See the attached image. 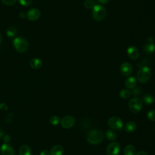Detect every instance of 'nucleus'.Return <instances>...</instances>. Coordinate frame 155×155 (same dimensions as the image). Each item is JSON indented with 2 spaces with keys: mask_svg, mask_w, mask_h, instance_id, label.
Segmentation results:
<instances>
[{
  "mask_svg": "<svg viewBox=\"0 0 155 155\" xmlns=\"http://www.w3.org/2000/svg\"><path fill=\"white\" fill-rule=\"evenodd\" d=\"M131 92L127 89H123L120 91L119 95L122 99H127L130 97Z\"/></svg>",
  "mask_w": 155,
  "mask_h": 155,
  "instance_id": "5701e85b",
  "label": "nucleus"
},
{
  "mask_svg": "<svg viewBox=\"0 0 155 155\" xmlns=\"http://www.w3.org/2000/svg\"><path fill=\"white\" fill-rule=\"evenodd\" d=\"M50 155H62L64 148L61 145H55L50 150Z\"/></svg>",
  "mask_w": 155,
  "mask_h": 155,
  "instance_id": "ddd939ff",
  "label": "nucleus"
},
{
  "mask_svg": "<svg viewBox=\"0 0 155 155\" xmlns=\"http://www.w3.org/2000/svg\"><path fill=\"white\" fill-rule=\"evenodd\" d=\"M3 134H4V132H3L1 128H0V139L3 136Z\"/></svg>",
  "mask_w": 155,
  "mask_h": 155,
  "instance_id": "e433bc0d",
  "label": "nucleus"
},
{
  "mask_svg": "<svg viewBox=\"0 0 155 155\" xmlns=\"http://www.w3.org/2000/svg\"><path fill=\"white\" fill-rule=\"evenodd\" d=\"M108 125L111 128L119 131H121L124 127L122 119L117 116L111 117L108 120Z\"/></svg>",
  "mask_w": 155,
  "mask_h": 155,
  "instance_id": "423d86ee",
  "label": "nucleus"
},
{
  "mask_svg": "<svg viewBox=\"0 0 155 155\" xmlns=\"http://www.w3.org/2000/svg\"><path fill=\"white\" fill-rule=\"evenodd\" d=\"M3 140L5 143H7L10 140V136L8 134H5L3 137Z\"/></svg>",
  "mask_w": 155,
  "mask_h": 155,
  "instance_id": "2f4dec72",
  "label": "nucleus"
},
{
  "mask_svg": "<svg viewBox=\"0 0 155 155\" xmlns=\"http://www.w3.org/2000/svg\"><path fill=\"white\" fill-rule=\"evenodd\" d=\"M136 124L133 121L128 122L124 126V129L126 132L131 133L135 131L136 129Z\"/></svg>",
  "mask_w": 155,
  "mask_h": 155,
  "instance_id": "2eb2a0df",
  "label": "nucleus"
},
{
  "mask_svg": "<svg viewBox=\"0 0 155 155\" xmlns=\"http://www.w3.org/2000/svg\"><path fill=\"white\" fill-rule=\"evenodd\" d=\"M128 107L132 113H137L142 108V102L138 97L132 98L128 102Z\"/></svg>",
  "mask_w": 155,
  "mask_h": 155,
  "instance_id": "39448f33",
  "label": "nucleus"
},
{
  "mask_svg": "<svg viewBox=\"0 0 155 155\" xmlns=\"http://www.w3.org/2000/svg\"><path fill=\"white\" fill-rule=\"evenodd\" d=\"M125 85L128 89H133L136 85V80L134 77H129L126 79Z\"/></svg>",
  "mask_w": 155,
  "mask_h": 155,
  "instance_id": "dca6fc26",
  "label": "nucleus"
},
{
  "mask_svg": "<svg viewBox=\"0 0 155 155\" xmlns=\"http://www.w3.org/2000/svg\"><path fill=\"white\" fill-rule=\"evenodd\" d=\"M136 155H148L147 153L143 151H139L138 153H136Z\"/></svg>",
  "mask_w": 155,
  "mask_h": 155,
  "instance_id": "72a5a7b5",
  "label": "nucleus"
},
{
  "mask_svg": "<svg viewBox=\"0 0 155 155\" xmlns=\"http://www.w3.org/2000/svg\"><path fill=\"white\" fill-rule=\"evenodd\" d=\"M30 66L35 69H38L41 67L42 65V61L39 58H33L30 61Z\"/></svg>",
  "mask_w": 155,
  "mask_h": 155,
  "instance_id": "4468645a",
  "label": "nucleus"
},
{
  "mask_svg": "<svg viewBox=\"0 0 155 155\" xmlns=\"http://www.w3.org/2000/svg\"><path fill=\"white\" fill-rule=\"evenodd\" d=\"M107 14L106 9L102 5H94L93 7L92 16L96 21H101L105 18Z\"/></svg>",
  "mask_w": 155,
  "mask_h": 155,
  "instance_id": "f03ea898",
  "label": "nucleus"
},
{
  "mask_svg": "<svg viewBox=\"0 0 155 155\" xmlns=\"http://www.w3.org/2000/svg\"><path fill=\"white\" fill-rule=\"evenodd\" d=\"M40 155H50V153L47 150H44L41 152Z\"/></svg>",
  "mask_w": 155,
  "mask_h": 155,
  "instance_id": "473e14b6",
  "label": "nucleus"
},
{
  "mask_svg": "<svg viewBox=\"0 0 155 155\" xmlns=\"http://www.w3.org/2000/svg\"><path fill=\"white\" fill-rule=\"evenodd\" d=\"M75 124V119L71 116H64L61 120V126L66 129L70 128L74 126Z\"/></svg>",
  "mask_w": 155,
  "mask_h": 155,
  "instance_id": "0eeeda50",
  "label": "nucleus"
},
{
  "mask_svg": "<svg viewBox=\"0 0 155 155\" xmlns=\"http://www.w3.org/2000/svg\"><path fill=\"white\" fill-rule=\"evenodd\" d=\"M19 16H21L22 18H23V17H24V16H25V15L24 14V13H22V12H21L20 14H19Z\"/></svg>",
  "mask_w": 155,
  "mask_h": 155,
  "instance_id": "4c0bfd02",
  "label": "nucleus"
},
{
  "mask_svg": "<svg viewBox=\"0 0 155 155\" xmlns=\"http://www.w3.org/2000/svg\"><path fill=\"white\" fill-rule=\"evenodd\" d=\"M16 31H17L16 28L13 26H11L7 29L6 31V34L9 38H12L16 35Z\"/></svg>",
  "mask_w": 155,
  "mask_h": 155,
  "instance_id": "4be33fe9",
  "label": "nucleus"
},
{
  "mask_svg": "<svg viewBox=\"0 0 155 155\" xmlns=\"http://www.w3.org/2000/svg\"><path fill=\"white\" fill-rule=\"evenodd\" d=\"M19 155H31V154L30 148L26 145H23L21 147L19 151Z\"/></svg>",
  "mask_w": 155,
  "mask_h": 155,
  "instance_id": "f3484780",
  "label": "nucleus"
},
{
  "mask_svg": "<svg viewBox=\"0 0 155 155\" xmlns=\"http://www.w3.org/2000/svg\"><path fill=\"white\" fill-rule=\"evenodd\" d=\"M60 122V119L58 116L54 115L50 117V122L53 125H57Z\"/></svg>",
  "mask_w": 155,
  "mask_h": 155,
  "instance_id": "b1692460",
  "label": "nucleus"
},
{
  "mask_svg": "<svg viewBox=\"0 0 155 155\" xmlns=\"http://www.w3.org/2000/svg\"><path fill=\"white\" fill-rule=\"evenodd\" d=\"M133 94L134 95H139L141 94L142 93V90L140 89V88L138 87V88H133Z\"/></svg>",
  "mask_w": 155,
  "mask_h": 155,
  "instance_id": "c756f323",
  "label": "nucleus"
},
{
  "mask_svg": "<svg viewBox=\"0 0 155 155\" xmlns=\"http://www.w3.org/2000/svg\"><path fill=\"white\" fill-rule=\"evenodd\" d=\"M2 2L5 5H13L14 4L16 0H1Z\"/></svg>",
  "mask_w": 155,
  "mask_h": 155,
  "instance_id": "bb28decb",
  "label": "nucleus"
},
{
  "mask_svg": "<svg viewBox=\"0 0 155 155\" xmlns=\"http://www.w3.org/2000/svg\"><path fill=\"white\" fill-rule=\"evenodd\" d=\"M18 1L21 5H24V6L29 5L31 2V0H18Z\"/></svg>",
  "mask_w": 155,
  "mask_h": 155,
  "instance_id": "c85d7f7f",
  "label": "nucleus"
},
{
  "mask_svg": "<svg viewBox=\"0 0 155 155\" xmlns=\"http://www.w3.org/2000/svg\"><path fill=\"white\" fill-rule=\"evenodd\" d=\"M104 138V133L98 130H93L90 131L87 136V142L91 145H96L102 142Z\"/></svg>",
  "mask_w": 155,
  "mask_h": 155,
  "instance_id": "f257e3e1",
  "label": "nucleus"
},
{
  "mask_svg": "<svg viewBox=\"0 0 155 155\" xmlns=\"http://www.w3.org/2000/svg\"><path fill=\"white\" fill-rule=\"evenodd\" d=\"M120 71L121 74L125 76L130 75L133 71L131 65L128 62H124L120 67Z\"/></svg>",
  "mask_w": 155,
  "mask_h": 155,
  "instance_id": "1a4fd4ad",
  "label": "nucleus"
},
{
  "mask_svg": "<svg viewBox=\"0 0 155 155\" xmlns=\"http://www.w3.org/2000/svg\"><path fill=\"white\" fill-rule=\"evenodd\" d=\"M84 6L85 8L89 9V8H91L92 7H94V2L92 1V0H87L84 2Z\"/></svg>",
  "mask_w": 155,
  "mask_h": 155,
  "instance_id": "a878e982",
  "label": "nucleus"
},
{
  "mask_svg": "<svg viewBox=\"0 0 155 155\" xmlns=\"http://www.w3.org/2000/svg\"><path fill=\"white\" fill-rule=\"evenodd\" d=\"M136 149L133 145H128L124 149V155H135Z\"/></svg>",
  "mask_w": 155,
  "mask_h": 155,
  "instance_id": "6ab92c4d",
  "label": "nucleus"
},
{
  "mask_svg": "<svg viewBox=\"0 0 155 155\" xmlns=\"http://www.w3.org/2000/svg\"><path fill=\"white\" fill-rule=\"evenodd\" d=\"M147 41H148V43L152 44L153 42V38L152 36H149L147 39Z\"/></svg>",
  "mask_w": 155,
  "mask_h": 155,
  "instance_id": "f704fd0d",
  "label": "nucleus"
},
{
  "mask_svg": "<svg viewBox=\"0 0 155 155\" xmlns=\"http://www.w3.org/2000/svg\"><path fill=\"white\" fill-rule=\"evenodd\" d=\"M151 74V72L150 68L147 66H143L137 71V78L139 82L145 83L150 79Z\"/></svg>",
  "mask_w": 155,
  "mask_h": 155,
  "instance_id": "7ed1b4c3",
  "label": "nucleus"
},
{
  "mask_svg": "<svg viewBox=\"0 0 155 155\" xmlns=\"http://www.w3.org/2000/svg\"><path fill=\"white\" fill-rule=\"evenodd\" d=\"M147 117L151 121H155V110H152L147 113Z\"/></svg>",
  "mask_w": 155,
  "mask_h": 155,
  "instance_id": "393cba45",
  "label": "nucleus"
},
{
  "mask_svg": "<svg viewBox=\"0 0 155 155\" xmlns=\"http://www.w3.org/2000/svg\"><path fill=\"white\" fill-rule=\"evenodd\" d=\"M0 109L2 111H6L8 110V106L6 104L2 102L0 104Z\"/></svg>",
  "mask_w": 155,
  "mask_h": 155,
  "instance_id": "7c9ffc66",
  "label": "nucleus"
},
{
  "mask_svg": "<svg viewBox=\"0 0 155 155\" xmlns=\"http://www.w3.org/2000/svg\"><path fill=\"white\" fill-rule=\"evenodd\" d=\"M1 41H2V36H1V35L0 34V44H1Z\"/></svg>",
  "mask_w": 155,
  "mask_h": 155,
  "instance_id": "58836bf2",
  "label": "nucleus"
},
{
  "mask_svg": "<svg viewBox=\"0 0 155 155\" xmlns=\"http://www.w3.org/2000/svg\"><path fill=\"white\" fill-rule=\"evenodd\" d=\"M143 102L146 105H151L154 103V98L151 94H146L143 97Z\"/></svg>",
  "mask_w": 155,
  "mask_h": 155,
  "instance_id": "412c9836",
  "label": "nucleus"
},
{
  "mask_svg": "<svg viewBox=\"0 0 155 155\" xmlns=\"http://www.w3.org/2000/svg\"><path fill=\"white\" fill-rule=\"evenodd\" d=\"M120 149L119 144L117 142H113L108 145L106 152L107 155H118Z\"/></svg>",
  "mask_w": 155,
  "mask_h": 155,
  "instance_id": "6e6552de",
  "label": "nucleus"
},
{
  "mask_svg": "<svg viewBox=\"0 0 155 155\" xmlns=\"http://www.w3.org/2000/svg\"><path fill=\"white\" fill-rule=\"evenodd\" d=\"M13 45L19 52H25L28 48V42L23 37L16 38L13 41Z\"/></svg>",
  "mask_w": 155,
  "mask_h": 155,
  "instance_id": "20e7f679",
  "label": "nucleus"
},
{
  "mask_svg": "<svg viewBox=\"0 0 155 155\" xmlns=\"http://www.w3.org/2000/svg\"><path fill=\"white\" fill-rule=\"evenodd\" d=\"M40 16V12L36 8H32L30 10L27 14V18L30 21H36Z\"/></svg>",
  "mask_w": 155,
  "mask_h": 155,
  "instance_id": "f8f14e48",
  "label": "nucleus"
},
{
  "mask_svg": "<svg viewBox=\"0 0 155 155\" xmlns=\"http://www.w3.org/2000/svg\"><path fill=\"white\" fill-rule=\"evenodd\" d=\"M12 113H10L9 114H8L4 118V120L5 121L7 122V123H11L12 121Z\"/></svg>",
  "mask_w": 155,
  "mask_h": 155,
  "instance_id": "cd10ccee",
  "label": "nucleus"
},
{
  "mask_svg": "<svg viewBox=\"0 0 155 155\" xmlns=\"http://www.w3.org/2000/svg\"><path fill=\"white\" fill-rule=\"evenodd\" d=\"M143 49L145 53H147V54L151 53L155 51V45L153 43L152 44L147 43L144 45Z\"/></svg>",
  "mask_w": 155,
  "mask_h": 155,
  "instance_id": "a211bd4d",
  "label": "nucleus"
},
{
  "mask_svg": "<svg viewBox=\"0 0 155 155\" xmlns=\"http://www.w3.org/2000/svg\"><path fill=\"white\" fill-rule=\"evenodd\" d=\"M105 136L110 140H114L117 138V134L113 130H108L105 133Z\"/></svg>",
  "mask_w": 155,
  "mask_h": 155,
  "instance_id": "aec40b11",
  "label": "nucleus"
},
{
  "mask_svg": "<svg viewBox=\"0 0 155 155\" xmlns=\"http://www.w3.org/2000/svg\"><path fill=\"white\" fill-rule=\"evenodd\" d=\"M127 55L128 56L133 60L137 59L139 56V52L137 47L134 45H131L127 48Z\"/></svg>",
  "mask_w": 155,
  "mask_h": 155,
  "instance_id": "9d476101",
  "label": "nucleus"
},
{
  "mask_svg": "<svg viewBox=\"0 0 155 155\" xmlns=\"http://www.w3.org/2000/svg\"><path fill=\"white\" fill-rule=\"evenodd\" d=\"M1 152L2 155H14L15 154V151L12 147L6 143L1 145Z\"/></svg>",
  "mask_w": 155,
  "mask_h": 155,
  "instance_id": "9b49d317",
  "label": "nucleus"
},
{
  "mask_svg": "<svg viewBox=\"0 0 155 155\" xmlns=\"http://www.w3.org/2000/svg\"><path fill=\"white\" fill-rule=\"evenodd\" d=\"M98 1H99L100 3H101V4H107V3L109 1V0H98Z\"/></svg>",
  "mask_w": 155,
  "mask_h": 155,
  "instance_id": "c9c22d12",
  "label": "nucleus"
}]
</instances>
